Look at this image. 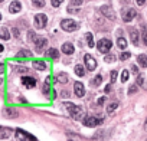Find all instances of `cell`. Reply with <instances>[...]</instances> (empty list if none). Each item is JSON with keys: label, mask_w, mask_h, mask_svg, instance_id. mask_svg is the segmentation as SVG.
<instances>
[{"label": "cell", "mask_w": 147, "mask_h": 141, "mask_svg": "<svg viewBox=\"0 0 147 141\" xmlns=\"http://www.w3.org/2000/svg\"><path fill=\"white\" fill-rule=\"evenodd\" d=\"M117 79V70H111V84H114Z\"/></svg>", "instance_id": "35"}, {"label": "cell", "mask_w": 147, "mask_h": 141, "mask_svg": "<svg viewBox=\"0 0 147 141\" xmlns=\"http://www.w3.org/2000/svg\"><path fill=\"white\" fill-rule=\"evenodd\" d=\"M19 56H30V52H28V50H22V52H19Z\"/></svg>", "instance_id": "40"}, {"label": "cell", "mask_w": 147, "mask_h": 141, "mask_svg": "<svg viewBox=\"0 0 147 141\" xmlns=\"http://www.w3.org/2000/svg\"><path fill=\"white\" fill-rule=\"evenodd\" d=\"M117 45H118L120 49H125V48H127V40H125L124 38H118V39H117Z\"/></svg>", "instance_id": "22"}, {"label": "cell", "mask_w": 147, "mask_h": 141, "mask_svg": "<svg viewBox=\"0 0 147 141\" xmlns=\"http://www.w3.org/2000/svg\"><path fill=\"white\" fill-rule=\"evenodd\" d=\"M71 5L72 6H81L82 5V0H71Z\"/></svg>", "instance_id": "37"}, {"label": "cell", "mask_w": 147, "mask_h": 141, "mask_svg": "<svg viewBox=\"0 0 147 141\" xmlns=\"http://www.w3.org/2000/svg\"><path fill=\"white\" fill-rule=\"evenodd\" d=\"M0 39H3V40H9L10 39V33L6 28H0Z\"/></svg>", "instance_id": "17"}, {"label": "cell", "mask_w": 147, "mask_h": 141, "mask_svg": "<svg viewBox=\"0 0 147 141\" xmlns=\"http://www.w3.org/2000/svg\"><path fill=\"white\" fill-rule=\"evenodd\" d=\"M105 91H107V92H110V91H111V85H108V87L105 88Z\"/></svg>", "instance_id": "46"}, {"label": "cell", "mask_w": 147, "mask_h": 141, "mask_svg": "<svg viewBox=\"0 0 147 141\" xmlns=\"http://www.w3.org/2000/svg\"><path fill=\"white\" fill-rule=\"evenodd\" d=\"M136 2H137V5H138V6H143V5L146 3V0H136Z\"/></svg>", "instance_id": "43"}, {"label": "cell", "mask_w": 147, "mask_h": 141, "mask_svg": "<svg viewBox=\"0 0 147 141\" xmlns=\"http://www.w3.org/2000/svg\"><path fill=\"white\" fill-rule=\"evenodd\" d=\"M144 131H147V118L144 120Z\"/></svg>", "instance_id": "44"}, {"label": "cell", "mask_w": 147, "mask_h": 141, "mask_svg": "<svg viewBox=\"0 0 147 141\" xmlns=\"http://www.w3.org/2000/svg\"><path fill=\"white\" fill-rule=\"evenodd\" d=\"M120 2H121V3H125V2L128 3V0H120Z\"/></svg>", "instance_id": "47"}, {"label": "cell", "mask_w": 147, "mask_h": 141, "mask_svg": "<svg viewBox=\"0 0 147 141\" xmlns=\"http://www.w3.org/2000/svg\"><path fill=\"white\" fill-rule=\"evenodd\" d=\"M3 50H5V46H3V45H0V53H2Z\"/></svg>", "instance_id": "45"}, {"label": "cell", "mask_w": 147, "mask_h": 141, "mask_svg": "<svg viewBox=\"0 0 147 141\" xmlns=\"http://www.w3.org/2000/svg\"><path fill=\"white\" fill-rule=\"evenodd\" d=\"M61 50H62L65 55H72L75 49H74V45H72V43H69V42H65V43L62 45Z\"/></svg>", "instance_id": "12"}, {"label": "cell", "mask_w": 147, "mask_h": 141, "mask_svg": "<svg viewBox=\"0 0 147 141\" xmlns=\"http://www.w3.org/2000/svg\"><path fill=\"white\" fill-rule=\"evenodd\" d=\"M117 108H118V102H111V104L107 107V112H108V114H113Z\"/></svg>", "instance_id": "23"}, {"label": "cell", "mask_w": 147, "mask_h": 141, "mask_svg": "<svg viewBox=\"0 0 147 141\" xmlns=\"http://www.w3.org/2000/svg\"><path fill=\"white\" fill-rule=\"evenodd\" d=\"M104 60H105V62H108V63H111V62H114V60H115V56H114V55H107V56L104 58Z\"/></svg>", "instance_id": "33"}, {"label": "cell", "mask_w": 147, "mask_h": 141, "mask_svg": "<svg viewBox=\"0 0 147 141\" xmlns=\"http://www.w3.org/2000/svg\"><path fill=\"white\" fill-rule=\"evenodd\" d=\"M46 56H48V58H58V56H59V52H58L55 48H51V49L46 50Z\"/></svg>", "instance_id": "19"}, {"label": "cell", "mask_w": 147, "mask_h": 141, "mask_svg": "<svg viewBox=\"0 0 147 141\" xmlns=\"http://www.w3.org/2000/svg\"><path fill=\"white\" fill-rule=\"evenodd\" d=\"M61 28L65 30V32H74L78 29V23L72 19H63L61 22Z\"/></svg>", "instance_id": "3"}, {"label": "cell", "mask_w": 147, "mask_h": 141, "mask_svg": "<svg viewBox=\"0 0 147 141\" xmlns=\"http://www.w3.org/2000/svg\"><path fill=\"white\" fill-rule=\"evenodd\" d=\"M74 92H75V95L78 98H82L85 95V87H84V84L75 82V84H74Z\"/></svg>", "instance_id": "11"}, {"label": "cell", "mask_w": 147, "mask_h": 141, "mask_svg": "<svg viewBox=\"0 0 147 141\" xmlns=\"http://www.w3.org/2000/svg\"><path fill=\"white\" fill-rule=\"evenodd\" d=\"M33 68L35 69H38V70H45L46 69V62H43V60H33Z\"/></svg>", "instance_id": "16"}, {"label": "cell", "mask_w": 147, "mask_h": 141, "mask_svg": "<svg viewBox=\"0 0 147 141\" xmlns=\"http://www.w3.org/2000/svg\"><path fill=\"white\" fill-rule=\"evenodd\" d=\"M101 82H102V75L98 74V75L92 79V85H94V87H98V85H101Z\"/></svg>", "instance_id": "27"}, {"label": "cell", "mask_w": 147, "mask_h": 141, "mask_svg": "<svg viewBox=\"0 0 147 141\" xmlns=\"http://www.w3.org/2000/svg\"><path fill=\"white\" fill-rule=\"evenodd\" d=\"M102 122H104L102 118H97V117H94V115H87V117H84V120H82V124H84L85 127H90V128L97 127V125H100V124H102Z\"/></svg>", "instance_id": "2"}, {"label": "cell", "mask_w": 147, "mask_h": 141, "mask_svg": "<svg viewBox=\"0 0 147 141\" xmlns=\"http://www.w3.org/2000/svg\"><path fill=\"white\" fill-rule=\"evenodd\" d=\"M46 22H48V17H46V15H43V13L35 15V25H36V28H39V29H43V28L46 26Z\"/></svg>", "instance_id": "6"}, {"label": "cell", "mask_w": 147, "mask_h": 141, "mask_svg": "<svg viewBox=\"0 0 147 141\" xmlns=\"http://www.w3.org/2000/svg\"><path fill=\"white\" fill-rule=\"evenodd\" d=\"M5 114H6L7 117H13V118L18 117V111L13 109V108H12V109H10V108H6V109H5Z\"/></svg>", "instance_id": "26"}, {"label": "cell", "mask_w": 147, "mask_h": 141, "mask_svg": "<svg viewBox=\"0 0 147 141\" xmlns=\"http://www.w3.org/2000/svg\"><path fill=\"white\" fill-rule=\"evenodd\" d=\"M137 62L141 68H147V55H138Z\"/></svg>", "instance_id": "18"}, {"label": "cell", "mask_w": 147, "mask_h": 141, "mask_svg": "<svg viewBox=\"0 0 147 141\" xmlns=\"http://www.w3.org/2000/svg\"><path fill=\"white\" fill-rule=\"evenodd\" d=\"M111 46H113V42L110 39H100V42L97 43V48L101 53H107L111 49Z\"/></svg>", "instance_id": "5"}, {"label": "cell", "mask_w": 147, "mask_h": 141, "mask_svg": "<svg viewBox=\"0 0 147 141\" xmlns=\"http://www.w3.org/2000/svg\"><path fill=\"white\" fill-rule=\"evenodd\" d=\"M84 60H85V66H87V69H90V70H94L95 68H97V60H95V58H92L91 55H85L84 56Z\"/></svg>", "instance_id": "8"}, {"label": "cell", "mask_w": 147, "mask_h": 141, "mask_svg": "<svg viewBox=\"0 0 147 141\" xmlns=\"http://www.w3.org/2000/svg\"><path fill=\"white\" fill-rule=\"evenodd\" d=\"M62 2H63V0H51V3H52V6H53V7H58Z\"/></svg>", "instance_id": "36"}, {"label": "cell", "mask_w": 147, "mask_h": 141, "mask_svg": "<svg viewBox=\"0 0 147 141\" xmlns=\"http://www.w3.org/2000/svg\"><path fill=\"white\" fill-rule=\"evenodd\" d=\"M20 9H22V3L18 2V0L12 2L10 6H9V12H10V13H18V12H20Z\"/></svg>", "instance_id": "14"}, {"label": "cell", "mask_w": 147, "mask_h": 141, "mask_svg": "<svg viewBox=\"0 0 147 141\" xmlns=\"http://www.w3.org/2000/svg\"><path fill=\"white\" fill-rule=\"evenodd\" d=\"M10 135V130L7 128H3V130H0V140H5Z\"/></svg>", "instance_id": "24"}, {"label": "cell", "mask_w": 147, "mask_h": 141, "mask_svg": "<svg viewBox=\"0 0 147 141\" xmlns=\"http://www.w3.org/2000/svg\"><path fill=\"white\" fill-rule=\"evenodd\" d=\"M136 16H137V12L134 9H127V10L124 9L123 10V20L124 22H131Z\"/></svg>", "instance_id": "9"}, {"label": "cell", "mask_w": 147, "mask_h": 141, "mask_svg": "<svg viewBox=\"0 0 147 141\" xmlns=\"http://www.w3.org/2000/svg\"><path fill=\"white\" fill-rule=\"evenodd\" d=\"M75 75L77 77H84L85 75V69H84L82 65H77L75 66Z\"/></svg>", "instance_id": "20"}, {"label": "cell", "mask_w": 147, "mask_h": 141, "mask_svg": "<svg viewBox=\"0 0 147 141\" xmlns=\"http://www.w3.org/2000/svg\"><path fill=\"white\" fill-rule=\"evenodd\" d=\"M100 12H101L108 20H115V12H114V9H113L110 5L101 6V7H100Z\"/></svg>", "instance_id": "4"}, {"label": "cell", "mask_w": 147, "mask_h": 141, "mask_svg": "<svg viewBox=\"0 0 147 141\" xmlns=\"http://www.w3.org/2000/svg\"><path fill=\"white\" fill-rule=\"evenodd\" d=\"M2 2H5V0H0V3H2Z\"/></svg>", "instance_id": "48"}, {"label": "cell", "mask_w": 147, "mask_h": 141, "mask_svg": "<svg viewBox=\"0 0 147 141\" xmlns=\"http://www.w3.org/2000/svg\"><path fill=\"white\" fill-rule=\"evenodd\" d=\"M22 84L26 87V88H33L36 85V79L30 78V77H23L22 78Z\"/></svg>", "instance_id": "13"}, {"label": "cell", "mask_w": 147, "mask_h": 141, "mask_svg": "<svg viewBox=\"0 0 147 141\" xmlns=\"http://www.w3.org/2000/svg\"><path fill=\"white\" fill-rule=\"evenodd\" d=\"M15 70H16V72H20V74H22V72H28L29 69H28L26 66H16Z\"/></svg>", "instance_id": "31"}, {"label": "cell", "mask_w": 147, "mask_h": 141, "mask_svg": "<svg viewBox=\"0 0 147 141\" xmlns=\"http://www.w3.org/2000/svg\"><path fill=\"white\" fill-rule=\"evenodd\" d=\"M63 105L66 107L68 112L71 114V117H72L74 120H84L85 115H84V109H82V107L75 105V104H72V102H65Z\"/></svg>", "instance_id": "1"}, {"label": "cell", "mask_w": 147, "mask_h": 141, "mask_svg": "<svg viewBox=\"0 0 147 141\" xmlns=\"http://www.w3.org/2000/svg\"><path fill=\"white\" fill-rule=\"evenodd\" d=\"M143 40H144V45L147 46V29H143Z\"/></svg>", "instance_id": "38"}, {"label": "cell", "mask_w": 147, "mask_h": 141, "mask_svg": "<svg viewBox=\"0 0 147 141\" xmlns=\"http://www.w3.org/2000/svg\"><path fill=\"white\" fill-rule=\"evenodd\" d=\"M46 45H48V39H45V38H39V39H36V40H35L36 52H38V53H42L43 49L46 48Z\"/></svg>", "instance_id": "10"}, {"label": "cell", "mask_w": 147, "mask_h": 141, "mask_svg": "<svg viewBox=\"0 0 147 141\" xmlns=\"http://www.w3.org/2000/svg\"><path fill=\"white\" fill-rule=\"evenodd\" d=\"M130 38H131V42L133 45H138V32L136 29H130Z\"/></svg>", "instance_id": "15"}, {"label": "cell", "mask_w": 147, "mask_h": 141, "mask_svg": "<svg viewBox=\"0 0 147 141\" xmlns=\"http://www.w3.org/2000/svg\"><path fill=\"white\" fill-rule=\"evenodd\" d=\"M85 39L88 40V46L90 48H94V38H92V33H85Z\"/></svg>", "instance_id": "25"}, {"label": "cell", "mask_w": 147, "mask_h": 141, "mask_svg": "<svg viewBox=\"0 0 147 141\" xmlns=\"http://www.w3.org/2000/svg\"><path fill=\"white\" fill-rule=\"evenodd\" d=\"M0 19H2V15H0Z\"/></svg>", "instance_id": "49"}, {"label": "cell", "mask_w": 147, "mask_h": 141, "mask_svg": "<svg viewBox=\"0 0 147 141\" xmlns=\"http://www.w3.org/2000/svg\"><path fill=\"white\" fill-rule=\"evenodd\" d=\"M28 38H29V40H36V39H35L36 36H35V33H33L32 30H30V32L28 33Z\"/></svg>", "instance_id": "39"}, {"label": "cell", "mask_w": 147, "mask_h": 141, "mask_svg": "<svg viewBox=\"0 0 147 141\" xmlns=\"http://www.w3.org/2000/svg\"><path fill=\"white\" fill-rule=\"evenodd\" d=\"M16 138L19 141H36L35 137H32L30 134H28L26 131H22V130H18L16 131Z\"/></svg>", "instance_id": "7"}, {"label": "cell", "mask_w": 147, "mask_h": 141, "mask_svg": "<svg viewBox=\"0 0 147 141\" xmlns=\"http://www.w3.org/2000/svg\"><path fill=\"white\" fill-rule=\"evenodd\" d=\"M130 56H131V53H130V52H123V53H121V56H120V59H121V60H127Z\"/></svg>", "instance_id": "32"}, {"label": "cell", "mask_w": 147, "mask_h": 141, "mask_svg": "<svg viewBox=\"0 0 147 141\" xmlns=\"http://www.w3.org/2000/svg\"><path fill=\"white\" fill-rule=\"evenodd\" d=\"M5 69H6L5 63H0V74H5Z\"/></svg>", "instance_id": "41"}, {"label": "cell", "mask_w": 147, "mask_h": 141, "mask_svg": "<svg viewBox=\"0 0 147 141\" xmlns=\"http://www.w3.org/2000/svg\"><path fill=\"white\" fill-rule=\"evenodd\" d=\"M137 92V85H131L130 88H128V95H133V94H136Z\"/></svg>", "instance_id": "34"}, {"label": "cell", "mask_w": 147, "mask_h": 141, "mask_svg": "<svg viewBox=\"0 0 147 141\" xmlns=\"http://www.w3.org/2000/svg\"><path fill=\"white\" fill-rule=\"evenodd\" d=\"M32 3H33V6H35V7L42 9V7L45 6V0H32Z\"/></svg>", "instance_id": "28"}, {"label": "cell", "mask_w": 147, "mask_h": 141, "mask_svg": "<svg viewBox=\"0 0 147 141\" xmlns=\"http://www.w3.org/2000/svg\"><path fill=\"white\" fill-rule=\"evenodd\" d=\"M137 85H140V87H144L146 85V81H144L143 75H138L137 77Z\"/></svg>", "instance_id": "30"}, {"label": "cell", "mask_w": 147, "mask_h": 141, "mask_svg": "<svg viewBox=\"0 0 147 141\" xmlns=\"http://www.w3.org/2000/svg\"><path fill=\"white\" fill-rule=\"evenodd\" d=\"M105 99H107V97H101V98L98 99V105H101V104H104V102H105Z\"/></svg>", "instance_id": "42"}, {"label": "cell", "mask_w": 147, "mask_h": 141, "mask_svg": "<svg viewBox=\"0 0 147 141\" xmlns=\"http://www.w3.org/2000/svg\"><path fill=\"white\" fill-rule=\"evenodd\" d=\"M146 141H147V140H146Z\"/></svg>", "instance_id": "50"}, {"label": "cell", "mask_w": 147, "mask_h": 141, "mask_svg": "<svg viewBox=\"0 0 147 141\" xmlns=\"http://www.w3.org/2000/svg\"><path fill=\"white\" fill-rule=\"evenodd\" d=\"M128 78H130V72H128L127 69H124L123 72H121V81H123V82H127Z\"/></svg>", "instance_id": "29"}, {"label": "cell", "mask_w": 147, "mask_h": 141, "mask_svg": "<svg viewBox=\"0 0 147 141\" xmlns=\"http://www.w3.org/2000/svg\"><path fill=\"white\" fill-rule=\"evenodd\" d=\"M56 79H58V82H61V84H66V82H68V75H66L65 72H61V74H58Z\"/></svg>", "instance_id": "21"}]
</instances>
